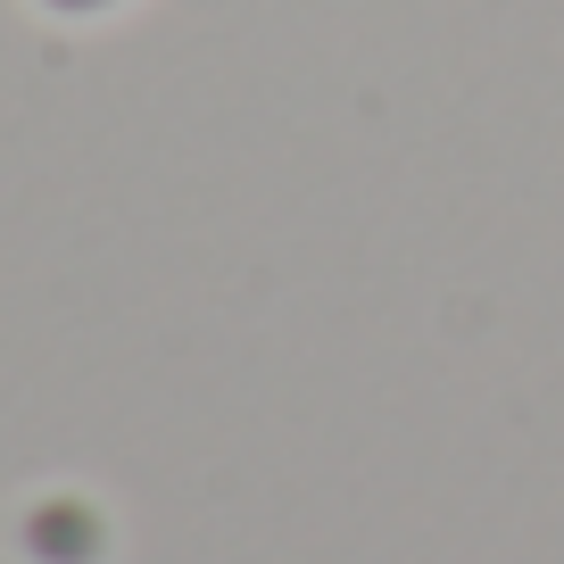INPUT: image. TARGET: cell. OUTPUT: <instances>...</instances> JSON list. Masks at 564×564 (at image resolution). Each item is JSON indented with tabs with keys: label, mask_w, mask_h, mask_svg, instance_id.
<instances>
[{
	"label": "cell",
	"mask_w": 564,
	"mask_h": 564,
	"mask_svg": "<svg viewBox=\"0 0 564 564\" xmlns=\"http://www.w3.org/2000/svg\"><path fill=\"white\" fill-rule=\"evenodd\" d=\"M25 9L58 34H91V25H117L124 9H141V0H25Z\"/></svg>",
	"instance_id": "6da1fadb"
}]
</instances>
